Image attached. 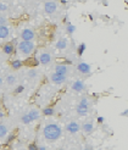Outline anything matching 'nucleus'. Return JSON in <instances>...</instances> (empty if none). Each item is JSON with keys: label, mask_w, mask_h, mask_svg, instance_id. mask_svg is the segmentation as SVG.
Instances as JSON below:
<instances>
[{"label": "nucleus", "mask_w": 128, "mask_h": 150, "mask_svg": "<svg viewBox=\"0 0 128 150\" xmlns=\"http://www.w3.org/2000/svg\"><path fill=\"white\" fill-rule=\"evenodd\" d=\"M62 134V129L57 123H48L43 129V136L48 142L57 140Z\"/></svg>", "instance_id": "obj_1"}, {"label": "nucleus", "mask_w": 128, "mask_h": 150, "mask_svg": "<svg viewBox=\"0 0 128 150\" xmlns=\"http://www.w3.org/2000/svg\"><path fill=\"white\" fill-rule=\"evenodd\" d=\"M35 50V44L33 42H25V40H21L17 44V55L18 57L22 59H27L31 56Z\"/></svg>", "instance_id": "obj_2"}, {"label": "nucleus", "mask_w": 128, "mask_h": 150, "mask_svg": "<svg viewBox=\"0 0 128 150\" xmlns=\"http://www.w3.org/2000/svg\"><path fill=\"white\" fill-rule=\"evenodd\" d=\"M40 116H42V112L38 109L33 108L31 110H28L26 114L21 117V122L23 123V125H29V123L37 121V120H39Z\"/></svg>", "instance_id": "obj_3"}, {"label": "nucleus", "mask_w": 128, "mask_h": 150, "mask_svg": "<svg viewBox=\"0 0 128 150\" xmlns=\"http://www.w3.org/2000/svg\"><path fill=\"white\" fill-rule=\"evenodd\" d=\"M90 103H89V99L86 98V96H83V98L81 99L79 104L77 105L76 108V111H77V115L79 116H87L89 114V110H90Z\"/></svg>", "instance_id": "obj_4"}, {"label": "nucleus", "mask_w": 128, "mask_h": 150, "mask_svg": "<svg viewBox=\"0 0 128 150\" xmlns=\"http://www.w3.org/2000/svg\"><path fill=\"white\" fill-rule=\"evenodd\" d=\"M43 7H44L45 13L49 15V16H52L59 10V3H57V0H45Z\"/></svg>", "instance_id": "obj_5"}, {"label": "nucleus", "mask_w": 128, "mask_h": 150, "mask_svg": "<svg viewBox=\"0 0 128 150\" xmlns=\"http://www.w3.org/2000/svg\"><path fill=\"white\" fill-rule=\"evenodd\" d=\"M20 37H21V40L33 42L35 39V32H34V29H32V28H25V29H22L21 31Z\"/></svg>", "instance_id": "obj_6"}, {"label": "nucleus", "mask_w": 128, "mask_h": 150, "mask_svg": "<svg viewBox=\"0 0 128 150\" xmlns=\"http://www.w3.org/2000/svg\"><path fill=\"white\" fill-rule=\"evenodd\" d=\"M50 81H51V83H54L56 86H62L67 82V76H62V74L54 72L50 74Z\"/></svg>", "instance_id": "obj_7"}, {"label": "nucleus", "mask_w": 128, "mask_h": 150, "mask_svg": "<svg viewBox=\"0 0 128 150\" xmlns=\"http://www.w3.org/2000/svg\"><path fill=\"white\" fill-rule=\"evenodd\" d=\"M38 61L42 65H50L52 61V55L49 51H40L38 55Z\"/></svg>", "instance_id": "obj_8"}, {"label": "nucleus", "mask_w": 128, "mask_h": 150, "mask_svg": "<svg viewBox=\"0 0 128 150\" xmlns=\"http://www.w3.org/2000/svg\"><path fill=\"white\" fill-rule=\"evenodd\" d=\"M54 72L55 73H59V74H62V76H67L71 70H70V66L66 65V64H57L54 69Z\"/></svg>", "instance_id": "obj_9"}, {"label": "nucleus", "mask_w": 128, "mask_h": 150, "mask_svg": "<svg viewBox=\"0 0 128 150\" xmlns=\"http://www.w3.org/2000/svg\"><path fill=\"white\" fill-rule=\"evenodd\" d=\"M66 131L69 133H71V134H76L81 131V126L76 121H71V122H69L66 125Z\"/></svg>", "instance_id": "obj_10"}, {"label": "nucleus", "mask_w": 128, "mask_h": 150, "mask_svg": "<svg viewBox=\"0 0 128 150\" xmlns=\"http://www.w3.org/2000/svg\"><path fill=\"white\" fill-rule=\"evenodd\" d=\"M71 88H72V91L77 92V93H83V92L86 91V84H84L83 81L77 79V81H74L73 83H72Z\"/></svg>", "instance_id": "obj_11"}, {"label": "nucleus", "mask_w": 128, "mask_h": 150, "mask_svg": "<svg viewBox=\"0 0 128 150\" xmlns=\"http://www.w3.org/2000/svg\"><path fill=\"white\" fill-rule=\"evenodd\" d=\"M82 131H83L86 134H90L94 131V122L93 120H87L86 122H83L82 125Z\"/></svg>", "instance_id": "obj_12"}, {"label": "nucleus", "mask_w": 128, "mask_h": 150, "mask_svg": "<svg viewBox=\"0 0 128 150\" xmlns=\"http://www.w3.org/2000/svg\"><path fill=\"white\" fill-rule=\"evenodd\" d=\"M11 29L9 26H0V40H6L7 38H10Z\"/></svg>", "instance_id": "obj_13"}, {"label": "nucleus", "mask_w": 128, "mask_h": 150, "mask_svg": "<svg viewBox=\"0 0 128 150\" xmlns=\"http://www.w3.org/2000/svg\"><path fill=\"white\" fill-rule=\"evenodd\" d=\"M77 69L81 73H84V74H87V73H89L90 71H92V67H90V65L87 64V62H79Z\"/></svg>", "instance_id": "obj_14"}, {"label": "nucleus", "mask_w": 128, "mask_h": 150, "mask_svg": "<svg viewBox=\"0 0 128 150\" xmlns=\"http://www.w3.org/2000/svg\"><path fill=\"white\" fill-rule=\"evenodd\" d=\"M7 134H9V127H7L5 123L0 122V140H3L7 137Z\"/></svg>", "instance_id": "obj_15"}, {"label": "nucleus", "mask_w": 128, "mask_h": 150, "mask_svg": "<svg viewBox=\"0 0 128 150\" xmlns=\"http://www.w3.org/2000/svg\"><path fill=\"white\" fill-rule=\"evenodd\" d=\"M55 47H56V49H59V50H65L67 47H69V42H67L66 38H61V39H59V40L56 42Z\"/></svg>", "instance_id": "obj_16"}, {"label": "nucleus", "mask_w": 128, "mask_h": 150, "mask_svg": "<svg viewBox=\"0 0 128 150\" xmlns=\"http://www.w3.org/2000/svg\"><path fill=\"white\" fill-rule=\"evenodd\" d=\"M5 82H6V84H7V86L12 87V86H15V84L17 83V77L15 76V74L10 73V74H7V76H6V78H5Z\"/></svg>", "instance_id": "obj_17"}, {"label": "nucleus", "mask_w": 128, "mask_h": 150, "mask_svg": "<svg viewBox=\"0 0 128 150\" xmlns=\"http://www.w3.org/2000/svg\"><path fill=\"white\" fill-rule=\"evenodd\" d=\"M3 51L5 52L6 55H11L12 52L15 51V45L12 43H6L3 45Z\"/></svg>", "instance_id": "obj_18"}, {"label": "nucleus", "mask_w": 128, "mask_h": 150, "mask_svg": "<svg viewBox=\"0 0 128 150\" xmlns=\"http://www.w3.org/2000/svg\"><path fill=\"white\" fill-rule=\"evenodd\" d=\"M7 11H9V5L5 1H0V15H5Z\"/></svg>", "instance_id": "obj_19"}, {"label": "nucleus", "mask_w": 128, "mask_h": 150, "mask_svg": "<svg viewBox=\"0 0 128 150\" xmlns=\"http://www.w3.org/2000/svg\"><path fill=\"white\" fill-rule=\"evenodd\" d=\"M27 76H28V78H29V79H34L37 76H38V71H37L35 69H31V70H28Z\"/></svg>", "instance_id": "obj_20"}, {"label": "nucleus", "mask_w": 128, "mask_h": 150, "mask_svg": "<svg viewBox=\"0 0 128 150\" xmlns=\"http://www.w3.org/2000/svg\"><path fill=\"white\" fill-rule=\"evenodd\" d=\"M54 112H55V110L52 108H45V109H43L42 114L44 116H51V115H54Z\"/></svg>", "instance_id": "obj_21"}, {"label": "nucleus", "mask_w": 128, "mask_h": 150, "mask_svg": "<svg viewBox=\"0 0 128 150\" xmlns=\"http://www.w3.org/2000/svg\"><path fill=\"white\" fill-rule=\"evenodd\" d=\"M21 66H22V61H21L20 59L18 60H13V61L11 62V67H12L13 70H18Z\"/></svg>", "instance_id": "obj_22"}, {"label": "nucleus", "mask_w": 128, "mask_h": 150, "mask_svg": "<svg viewBox=\"0 0 128 150\" xmlns=\"http://www.w3.org/2000/svg\"><path fill=\"white\" fill-rule=\"evenodd\" d=\"M0 26H9V18L5 15H0Z\"/></svg>", "instance_id": "obj_23"}, {"label": "nucleus", "mask_w": 128, "mask_h": 150, "mask_svg": "<svg viewBox=\"0 0 128 150\" xmlns=\"http://www.w3.org/2000/svg\"><path fill=\"white\" fill-rule=\"evenodd\" d=\"M74 31H76V27H74L73 25H71V23H69V25H67V32L72 34Z\"/></svg>", "instance_id": "obj_24"}, {"label": "nucleus", "mask_w": 128, "mask_h": 150, "mask_svg": "<svg viewBox=\"0 0 128 150\" xmlns=\"http://www.w3.org/2000/svg\"><path fill=\"white\" fill-rule=\"evenodd\" d=\"M86 50V44H81V45H79V48H78V54L79 55H82V54H83V51Z\"/></svg>", "instance_id": "obj_25"}, {"label": "nucleus", "mask_w": 128, "mask_h": 150, "mask_svg": "<svg viewBox=\"0 0 128 150\" xmlns=\"http://www.w3.org/2000/svg\"><path fill=\"white\" fill-rule=\"evenodd\" d=\"M28 150H38V145L32 143V144H29L28 145Z\"/></svg>", "instance_id": "obj_26"}, {"label": "nucleus", "mask_w": 128, "mask_h": 150, "mask_svg": "<svg viewBox=\"0 0 128 150\" xmlns=\"http://www.w3.org/2000/svg\"><path fill=\"white\" fill-rule=\"evenodd\" d=\"M22 91H23V87H22V86H20V87L16 89V93H21Z\"/></svg>", "instance_id": "obj_27"}, {"label": "nucleus", "mask_w": 128, "mask_h": 150, "mask_svg": "<svg viewBox=\"0 0 128 150\" xmlns=\"http://www.w3.org/2000/svg\"><path fill=\"white\" fill-rule=\"evenodd\" d=\"M38 150H47V146H45V145H40V146H38Z\"/></svg>", "instance_id": "obj_28"}, {"label": "nucleus", "mask_w": 128, "mask_h": 150, "mask_svg": "<svg viewBox=\"0 0 128 150\" xmlns=\"http://www.w3.org/2000/svg\"><path fill=\"white\" fill-rule=\"evenodd\" d=\"M98 122H99V123L104 122V118H103V117H99V118H98Z\"/></svg>", "instance_id": "obj_29"}, {"label": "nucleus", "mask_w": 128, "mask_h": 150, "mask_svg": "<svg viewBox=\"0 0 128 150\" xmlns=\"http://www.w3.org/2000/svg\"><path fill=\"white\" fill-rule=\"evenodd\" d=\"M127 115V110H124L123 112H122V114H121V116H126Z\"/></svg>", "instance_id": "obj_30"}, {"label": "nucleus", "mask_w": 128, "mask_h": 150, "mask_svg": "<svg viewBox=\"0 0 128 150\" xmlns=\"http://www.w3.org/2000/svg\"><path fill=\"white\" fill-rule=\"evenodd\" d=\"M82 150H92V148H89V146H88V148H84V149H82Z\"/></svg>", "instance_id": "obj_31"}, {"label": "nucleus", "mask_w": 128, "mask_h": 150, "mask_svg": "<svg viewBox=\"0 0 128 150\" xmlns=\"http://www.w3.org/2000/svg\"><path fill=\"white\" fill-rule=\"evenodd\" d=\"M1 84H3V78L0 77V86H1Z\"/></svg>", "instance_id": "obj_32"}, {"label": "nucleus", "mask_w": 128, "mask_h": 150, "mask_svg": "<svg viewBox=\"0 0 128 150\" xmlns=\"http://www.w3.org/2000/svg\"><path fill=\"white\" fill-rule=\"evenodd\" d=\"M59 150H64V149H59Z\"/></svg>", "instance_id": "obj_33"}]
</instances>
